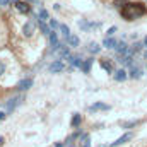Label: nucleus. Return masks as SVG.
I'll return each mask as SVG.
<instances>
[{"label": "nucleus", "mask_w": 147, "mask_h": 147, "mask_svg": "<svg viewBox=\"0 0 147 147\" xmlns=\"http://www.w3.org/2000/svg\"><path fill=\"white\" fill-rule=\"evenodd\" d=\"M146 14V7L142 5V3H125V7L121 9V16H123V19H127V21H135V19H139V17H142Z\"/></svg>", "instance_id": "nucleus-1"}, {"label": "nucleus", "mask_w": 147, "mask_h": 147, "mask_svg": "<svg viewBox=\"0 0 147 147\" xmlns=\"http://www.w3.org/2000/svg\"><path fill=\"white\" fill-rule=\"evenodd\" d=\"M16 9H17L21 14H29V10H31L29 3L24 2V0H17V2H16Z\"/></svg>", "instance_id": "nucleus-2"}, {"label": "nucleus", "mask_w": 147, "mask_h": 147, "mask_svg": "<svg viewBox=\"0 0 147 147\" xmlns=\"http://www.w3.org/2000/svg\"><path fill=\"white\" fill-rule=\"evenodd\" d=\"M79 26L80 29L84 31H91V29H98L101 26V22H86V21H79Z\"/></svg>", "instance_id": "nucleus-3"}, {"label": "nucleus", "mask_w": 147, "mask_h": 147, "mask_svg": "<svg viewBox=\"0 0 147 147\" xmlns=\"http://www.w3.org/2000/svg\"><path fill=\"white\" fill-rule=\"evenodd\" d=\"M34 28H36V24H34V21H28L26 24H24V28H22V33H24V36L29 38L33 33H34Z\"/></svg>", "instance_id": "nucleus-4"}, {"label": "nucleus", "mask_w": 147, "mask_h": 147, "mask_svg": "<svg viewBox=\"0 0 147 147\" xmlns=\"http://www.w3.org/2000/svg\"><path fill=\"white\" fill-rule=\"evenodd\" d=\"M48 70L51 74H57V72H62V70H65V65L60 62V60H57V62H53L50 67H48Z\"/></svg>", "instance_id": "nucleus-5"}, {"label": "nucleus", "mask_w": 147, "mask_h": 147, "mask_svg": "<svg viewBox=\"0 0 147 147\" xmlns=\"http://www.w3.org/2000/svg\"><path fill=\"white\" fill-rule=\"evenodd\" d=\"M130 139H132V134H130V132H128V134H123V135H121L120 139H116L110 147H118V146H121V144H125V142H128Z\"/></svg>", "instance_id": "nucleus-6"}, {"label": "nucleus", "mask_w": 147, "mask_h": 147, "mask_svg": "<svg viewBox=\"0 0 147 147\" xmlns=\"http://www.w3.org/2000/svg\"><path fill=\"white\" fill-rule=\"evenodd\" d=\"M31 86H33V80H31V79H24V80H21V82L17 84V89H19V91H28Z\"/></svg>", "instance_id": "nucleus-7"}, {"label": "nucleus", "mask_w": 147, "mask_h": 147, "mask_svg": "<svg viewBox=\"0 0 147 147\" xmlns=\"http://www.w3.org/2000/svg\"><path fill=\"white\" fill-rule=\"evenodd\" d=\"M106 111V110H110V106L108 105H105V103H96V105H91L89 106V111Z\"/></svg>", "instance_id": "nucleus-8"}, {"label": "nucleus", "mask_w": 147, "mask_h": 147, "mask_svg": "<svg viewBox=\"0 0 147 147\" xmlns=\"http://www.w3.org/2000/svg\"><path fill=\"white\" fill-rule=\"evenodd\" d=\"M116 39H113L111 36H108V38H105V41H103V46L105 48H116Z\"/></svg>", "instance_id": "nucleus-9"}, {"label": "nucleus", "mask_w": 147, "mask_h": 147, "mask_svg": "<svg viewBox=\"0 0 147 147\" xmlns=\"http://www.w3.org/2000/svg\"><path fill=\"white\" fill-rule=\"evenodd\" d=\"M48 36H50V43H51V48H53V50H57V48L60 46V45H58V38H57V33H53V31H51V33H50Z\"/></svg>", "instance_id": "nucleus-10"}, {"label": "nucleus", "mask_w": 147, "mask_h": 147, "mask_svg": "<svg viewBox=\"0 0 147 147\" xmlns=\"http://www.w3.org/2000/svg\"><path fill=\"white\" fill-rule=\"evenodd\" d=\"M99 63H101V67H103L106 72H113V65L110 63V60H106V58H101V60H99Z\"/></svg>", "instance_id": "nucleus-11"}, {"label": "nucleus", "mask_w": 147, "mask_h": 147, "mask_svg": "<svg viewBox=\"0 0 147 147\" xmlns=\"http://www.w3.org/2000/svg\"><path fill=\"white\" fill-rule=\"evenodd\" d=\"M125 79H127V72H125V70H121V69H120V70H116V72H115V80L123 82Z\"/></svg>", "instance_id": "nucleus-12"}, {"label": "nucleus", "mask_w": 147, "mask_h": 147, "mask_svg": "<svg viewBox=\"0 0 147 147\" xmlns=\"http://www.w3.org/2000/svg\"><path fill=\"white\" fill-rule=\"evenodd\" d=\"M19 101H21V98H12V99H10V101L7 103V106H5V110H7V111H12L14 108H16V105H17Z\"/></svg>", "instance_id": "nucleus-13"}, {"label": "nucleus", "mask_w": 147, "mask_h": 147, "mask_svg": "<svg viewBox=\"0 0 147 147\" xmlns=\"http://www.w3.org/2000/svg\"><path fill=\"white\" fill-rule=\"evenodd\" d=\"M87 50H89V53H92V55H96V53H99V51H101V48H99V45H98V43H91V45L87 46Z\"/></svg>", "instance_id": "nucleus-14"}, {"label": "nucleus", "mask_w": 147, "mask_h": 147, "mask_svg": "<svg viewBox=\"0 0 147 147\" xmlns=\"http://www.w3.org/2000/svg\"><path fill=\"white\" fill-rule=\"evenodd\" d=\"M58 50V55H60V58H69V50H67V46H58L57 48Z\"/></svg>", "instance_id": "nucleus-15"}, {"label": "nucleus", "mask_w": 147, "mask_h": 147, "mask_svg": "<svg viewBox=\"0 0 147 147\" xmlns=\"http://www.w3.org/2000/svg\"><path fill=\"white\" fill-rule=\"evenodd\" d=\"M80 147H91V142H89V135H87V134L80 135Z\"/></svg>", "instance_id": "nucleus-16"}, {"label": "nucleus", "mask_w": 147, "mask_h": 147, "mask_svg": "<svg viewBox=\"0 0 147 147\" xmlns=\"http://www.w3.org/2000/svg\"><path fill=\"white\" fill-rule=\"evenodd\" d=\"M67 41H69V45H70V46H74V48H75V46H79V38L75 36V34H70V36L67 38Z\"/></svg>", "instance_id": "nucleus-17"}, {"label": "nucleus", "mask_w": 147, "mask_h": 147, "mask_svg": "<svg viewBox=\"0 0 147 147\" xmlns=\"http://www.w3.org/2000/svg\"><path fill=\"white\" fill-rule=\"evenodd\" d=\"M91 65H92V60H91V58H87V60H86V62L82 63V70L87 74L89 70H91Z\"/></svg>", "instance_id": "nucleus-18"}, {"label": "nucleus", "mask_w": 147, "mask_h": 147, "mask_svg": "<svg viewBox=\"0 0 147 147\" xmlns=\"http://www.w3.org/2000/svg\"><path fill=\"white\" fill-rule=\"evenodd\" d=\"M60 31H62V36L65 38V39L70 36V31H69V28H67L65 24H60Z\"/></svg>", "instance_id": "nucleus-19"}, {"label": "nucleus", "mask_w": 147, "mask_h": 147, "mask_svg": "<svg viewBox=\"0 0 147 147\" xmlns=\"http://www.w3.org/2000/svg\"><path fill=\"white\" fill-rule=\"evenodd\" d=\"M79 125H80V115L75 113L72 116V127H79Z\"/></svg>", "instance_id": "nucleus-20"}, {"label": "nucleus", "mask_w": 147, "mask_h": 147, "mask_svg": "<svg viewBox=\"0 0 147 147\" xmlns=\"http://www.w3.org/2000/svg\"><path fill=\"white\" fill-rule=\"evenodd\" d=\"M130 77L139 79V77H140V70H139V69H135V67H132V70H130Z\"/></svg>", "instance_id": "nucleus-21"}, {"label": "nucleus", "mask_w": 147, "mask_h": 147, "mask_svg": "<svg viewBox=\"0 0 147 147\" xmlns=\"http://www.w3.org/2000/svg\"><path fill=\"white\" fill-rule=\"evenodd\" d=\"M46 19H50V17H48V12H46L45 9H41V10H39V21H46Z\"/></svg>", "instance_id": "nucleus-22"}, {"label": "nucleus", "mask_w": 147, "mask_h": 147, "mask_svg": "<svg viewBox=\"0 0 147 147\" xmlns=\"http://www.w3.org/2000/svg\"><path fill=\"white\" fill-rule=\"evenodd\" d=\"M135 125H139V120H135V121H128V123H121L123 128H130V127H135Z\"/></svg>", "instance_id": "nucleus-23"}, {"label": "nucleus", "mask_w": 147, "mask_h": 147, "mask_svg": "<svg viewBox=\"0 0 147 147\" xmlns=\"http://www.w3.org/2000/svg\"><path fill=\"white\" fill-rule=\"evenodd\" d=\"M69 60H70V63H72V65H75V67H82V62H80L79 58H72V57H70Z\"/></svg>", "instance_id": "nucleus-24"}, {"label": "nucleus", "mask_w": 147, "mask_h": 147, "mask_svg": "<svg viewBox=\"0 0 147 147\" xmlns=\"http://www.w3.org/2000/svg\"><path fill=\"white\" fill-rule=\"evenodd\" d=\"M50 26H51V28H60V24H58L55 19H50Z\"/></svg>", "instance_id": "nucleus-25"}, {"label": "nucleus", "mask_w": 147, "mask_h": 147, "mask_svg": "<svg viewBox=\"0 0 147 147\" xmlns=\"http://www.w3.org/2000/svg\"><path fill=\"white\" fill-rule=\"evenodd\" d=\"M115 33H116V28H115V26H113V28H110V29H108V36H113Z\"/></svg>", "instance_id": "nucleus-26"}, {"label": "nucleus", "mask_w": 147, "mask_h": 147, "mask_svg": "<svg viewBox=\"0 0 147 147\" xmlns=\"http://www.w3.org/2000/svg\"><path fill=\"white\" fill-rule=\"evenodd\" d=\"M3 72H5V63H3V62L0 60V75H2Z\"/></svg>", "instance_id": "nucleus-27"}, {"label": "nucleus", "mask_w": 147, "mask_h": 147, "mask_svg": "<svg viewBox=\"0 0 147 147\" xmlns=\"http://www.w3.org/2000/svg\"><path fill=\"white\" fill-rule=\"evenodd\" d=\"M9 2H10V0H0V5L5 7V5H9Z\"/></svg>", "instance_id": "nucleus-28"}, {"label": "nucleus", "mask_w": 147, "mask_h": 147, "mask_svg": "<svg viewBox=\"0 0 147 147\" xmlns=\"http://www.w3.org/2000/svg\"><path fill=\"white\" fill-rule=\"evenodd\" d=\"M3 118H5V113H3V111H0V120H3Z\"/></svg>", "instance_id": "nucleus-29"}, {"label": "nucleus", "mask_w": 147, "mask_h": 147, "mask_svg": "<svg viewBox=\"0 0 147 147\" xmlns=\"http://www.w3.org/2000/svg\"><path fill=\"white\" fill-rule=\"evenodd\" d=\"M55 147H63V144L60 142V144H55Z\"/></svg>", "instance_id": "nucleus-30"}, {"label": "nucleus", "mask_w": 147, "mask_h": 147, "mask_svg": "<svg viewBox=\"0 0 147 147\" xmlns=\"http://www.w3.org/2000/svg\"><path fill=\"white\" fill-rule=\"evenodd\" d=\"M144 45H146V46H147V36L144 38Z\"/></svg>", "instance_id": "nucleus-31"}, {"label": "nucleus", "mask_w": 147, "mask_h": 147, "mask_svg": "<svg viewBox=\"0 0 147 147\" xmlns=\"http://www.w3.org/2000/svg\"><path fill=\"white\" fill-rule=\"evenodd\" d=\"M70 147H72V146H70Z\"/></svg>", "instance_id": "nucleus-32"}]
</instances>
